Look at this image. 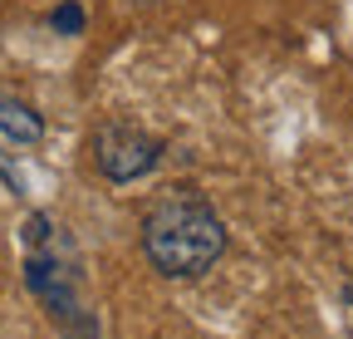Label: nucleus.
Returning a JSON list of instances; mask_svg holds the SVG:
<instances>
[{"label": "nucleus", "instance_id": "nucleus-1", "mask_svg": "<svg viewBox=\"0 0 353 339\" xmlns=\"http://www.w3.org/2000/svg\"><path fill=\"white\" fill-rule=\"evenodd\" d=\"M25 285L39 295L44 315L59 325L64 339H99V315L83 300L79 251L50 217H39V211L25 222Z\"/></svg>", "mask_w": 353, "mask_h": 339}, {"label": "nucleus", "instance_id": "nucleus-2", "mask_svg": "<svg viewBox=\"0 0 353 339\" xmlns=\"http://www.w3.org/2000/svg\"><path fill=\"white\" fill-rule=\"evenodd\" d=\"M143 251L167 280H196L226 251V222L196 197H172L143 217Z\"/></svg>", "mask_w": 353, "mask_h": 339}, {"label": "nucleus", "instance_id": "nucleus-3", "mask_svg": "<svg viewBox=\"0 0 353 339\" xmlns=\"http://www.w3.org/2000/svg\"><path fill=\"white\" fill-rule=\"evenodd\" d=\"M162 138L132 128V123H103L94 133V162L108 182H138L162 162Z\"/></svg>", "mask_w": 353, "mask_h": 339}, {"label": "nucleus", "instance_id": "nucleus-4", "mask_svg": "<svg viewBox=\"0 0 353 339\" xmlns=\"http://www.w3.org/2000/svg\"><path fill=\"white\" fill-rule=\"evenodd\" d=\"M0 133H6L10 143H39V138H44V118H39L25 99L0 94Z\"/></svg>", "mask_w": 353, "mask_h": 339}, {"label": "nucleus", "instance_id": "nucleus-5", "mask_svg": "<svg viewBox=\"0 0 353 339\" xmlns=\"http://www.w3.org/2000/svg\"><path fill=\"white\" fill-rule=\"evenodd\" d=\"M50 25H54V35H83V10L74 0H64V6L50 15Z\"/></svg>", "mask_w": 353, "mask_h": 339}]
</instances>
